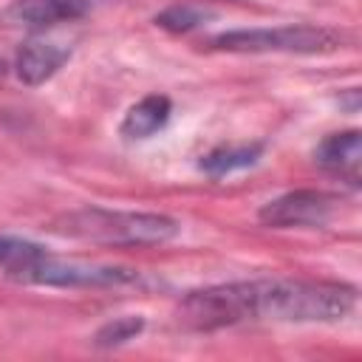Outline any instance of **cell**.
<instances>
[{"mask_svg":"<svg viewBox=\"0 0 362 362\" xmlns=\"http://www.w3.org/2000/svg\"><path fill=\"white\" fill-rule=\"evenodd\" d=\"M141 331H144V317H139V314L116 317V320L105 322V325L93 334V345H96V348H119V345L136 339Z\"/></svg>","mask_w":362,"mask_h":362,"instance_id":"7c38bea8","label":"cell"},{"mask_svg":"<svg viewBox=\"0 0 362 362\" xmlns=\"http://www.w3.org/2000/svg\"><path fill=\"white\" fill-rule=\"evenodd\" d=\"M59 235L105 243V246H158L173 240L181 232V223L170 215L158 212H124V209H102L85 206L62 215L51 226Z\"/></svg>","mask_w":362,"mask_h":362,"instance_id":"7a4b0ae2","label":"cell"},{"mask_svg":"<svg viewBox=\"0 0 362 362\" xmlns=\"http://www.w3.org/2000/svg\"><path fill=\"white\" fill-rule=\"evenodd\" d=\"M345 45V34L331 25L291 23L272 28H232L209 40V48L229 54H331Z\"/></svg>","mask_w":362,"mask_h":362,"instance_id":"3957f363","label":"cell"},{"mask_svg":"<svg viewBox=\"0 0 362 362\" xmlns=\"http://www.w3.org/2000/svg\"><path fill=\"white\" fill-rule=\"evenodd\" d=\"M105 0H14L6 17L25 28H51L90 14Z\"/></svg>","mask_w":362,"mask_h":362,"instance_id":"8992f818","label":"cell"},{"mask_svg":"<svg viewBox=\"0 0 362 362\" xmlns=\"http://www.w3.org/2000/svg\"><path fill=\"white\" fill-rule=\"evenodd\" d=\"M356 305V288L328 280H238L189 291L178 320L192 331H215L246 320L337 322Z\"/></svg>","mask_w":362,"mask_h":362,"instance_id":"6da1fadb","label":"cell"},{"mask_svg":"<svg viewBox=\"0 0 362 362\" xmlns=\"http://www.w3.org/2000/svg\"><path fill=\"white\" fill-rule=\"evenodd\" d=\"M337 209V198L322 189H291L260 206L257 218L266 226L288 229V226H322L331 221Z\"/></svg>","mask_w":362,"mask_h":362,"instance_id":"5b68a950","label":"cell"},{"mask_svg":"<svg viewBox=\"0 0 362 362\" xmlns=\"http://www.w3.org/2000/svg\"><path fill=\"white\" fill-rule=\"evenodd\" d=\"M6 74V62H3V57H0V76Z\"/></svg>","mask_w":362,"mask_h":362,"instance_id":"4fadbf2b","label":"cell"},{"mask_svg":"<svg viewBox=\"0 0 362 362\" xmlns=\"http://www.w3.org/2000/svg\"><path fill=\"white\" fill-rule=\"evenodd\" d=\"M68 57H71V51L65 45L45 42V40H28L20 45V51L14 57V71H17L20 82L42 85L68 62Z\"/></svg>","mask_w":362,"mask_h":362,"instance_id":"ba28073f","label":"cell"},{"mask_svg":"<svg viewBox=\"0 0 362 362\" xmlns=\"http://www.w3.org/2000/svg\"><path fill=\"white\" fill-rule=\"evenodd\" d=\"M359 136H362L359 130H342V133L325 136L314 150V161L325 173H334L356 187L359 164H362V139Z\"/></svg>","mask_w":362,"mask_h":362,"instance_id":"52a82bcc","label":"cell"},{"mask_svg":"<svg viewBox=\"0 0 362 362\" xmlns=\"http://www.w3.org/2000/svg\"><path fill=\"white\" fill-rule=\"evenodd\" d=\"M17 280L31 286H51V288H113V286H127L139 280V272L127 266L59 257L42 246L31 257V263L20 272Z\"/></svg>","mask_w":362,"mask_h":362,"instance_id":"277c9868","label":"cell"},{"mask_svg":"<svg viewBox=\"0 0 362 362\" xmlns=\"http://www.w3.org/2000/svg\"><path fill=\"white\" fill-rule=\"evenodd\" d=\"M170 113H173V102L164 96V93H150L144 99H139L122 119L119 124V133L130 141H141V139H150L153 133H158L167 122H170Z\"/></svg>","mask_w":362,"mask_h":362,"instance_id":"9c48e42d","label":"cell"},{"mask_svg":"<svg viewBox=\"0 0 362 362\" xmlns=\"http://www.w3.org/2000/svg\"><path fill=\"white\" fill-rule=\"evenodd\" d=\"M263 156V141H249V144H223L201 156V170L212 178H223L235 170H246L257 164Z\"/></svg>","mask_w":362,"mask_h":362,"instance_id":"30bf717a","label":"cell"},{"mask_svg":"<svg viewBox=\"0 0 362 362\" xmlns=\"http://www.w3.org/2000/svg\"><path fill=\"white\" fill-rule=\"evenodd\" d=\"M209 17H212V11L204 8V6H195V3H175V6L164 8L161 14H156V25H158V28H167V31H173V34H184V31H192V28L204 25Z\"/></svg>","mask_w":362,"mask_h":362,"instance_id":"8fae6325","label":"cell"}]
</instances>
